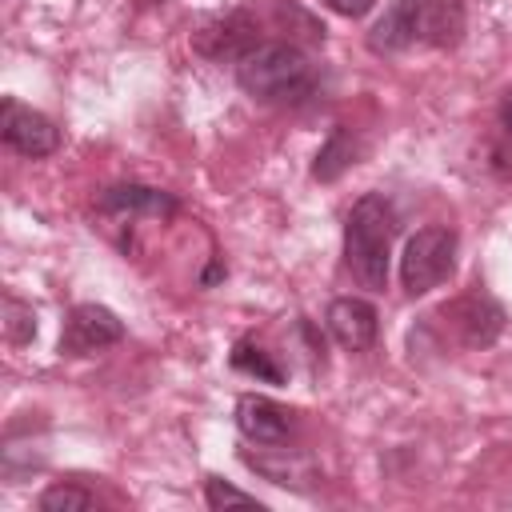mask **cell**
<instances>
[{
  "label": "cell",
  "instance_id": "obj_1",
  "mask_svg": "<svg viewBox=\"0 0 512 512\" xmlns=\"http://www.w3.org/2000/svg\"><path fill=\"white\" fill-rule=\"evenodd\" d=\"M396 236V212L380 192H368L352 204L344 224V264L352 280L368 292H380L388 280V256Z\"/></svg>",
  "mask_w": 512,
  "mask_h": 512
},
{
  "label": "cell",
  "instance_id": "obj_2",
  "mask_svg": "<svg viewBox=\"0 0 512 512\" xmlns=\"http://www.w3.org/2000/svg\"><path fill=\"white\" fill-rule=\"evenodd\" d=\"M236 84L264 100V104H288V100H304L312 88V68L304 60V52L296 44H256L236 60Z\"/></svg>",
  "mask_w": 512,
  "mask_h": 512
},
{
  "label": "cell",
  "instance_id": "obj_3",
  "mask_svg": "<svg viewBox=\"0 0 512 512\" xmlns=\"http://www.w3.org/2000/svg\"><path fill=\"white\" fill-rule=\"evenodd\" d=\"M452 264H456V232L444 228V224H428L420 228L408 244H404V256H400V284L408 296H424L432 292L440 280L452 276Z\"/></svg>",
  "mask_w": 512,
  "mask_h": 512
},
{
  "label": "cell",
  "instance_id": "obj_4",
  "mask_svg": "<svg viewBox=\"0 0 512 512\" xmlns=\"http://www.w3.org/2000/svg\"><path fill=\"white\" fill-rule=\"evenodd\" d=\"M0 132H4V144H8L12 152L32 156V160L52 156V152L60 148V128H56L44 112L24 108V104H16V100H4V108H0Z\"/></svg>",
  "mask_w": 512,
  "mask_h": 512
},
{
  "label": "cell",
  "instance_id": "obj_5",
  "mask_svg": "<svg viewBox=\"0 0 512 512\" xmlns=\"http://www.w3.org/2000/svg\"><path fill=\"white\" fill-rule=\"evenodd\" d=\"M120 336H124V324L116 320V312H108L104 304H76L64 320L60 352L64 356H92V352L116 344Z\"/></svg>",
  "mask_w": 512,
  "mask_h": 512
},
{
  "label": "cell",
  "instance_id": "obj_6",
  "mask_svg": "<svg viewBox=\"0 0 512 512\" xmlns=\"http://www.w3.org/2000/svg\"><path fill=\"white\" fill-rule=\"evenodd\" d=\"M192 44H196V52H204V56H212V60H240L248 48H256L260 40H256V20L248 16V12H228V16H216V20H208L196 36H192Z\"/></svg>",
  "mask_w": 512,
  "mask_h": 512
},
{
  "label": "cell",
  "instance_id": "obj_7",
  "mask_svg": "<svg viewBox=\"0 0 512 512\" xmlns=\"http://www.w3.org/2000/svg\"><path fill=\"white\" fill-rule=\"evenodd\" d=\"M328 332L348 348V352H364L376 344L380 332V316L368 300L360 296H340L328 304Z\"/></svg>",
  "mask_w": 512,
  "mask_h": 512
},
{
  "label": "cell",
  "instance_id": "obj_8",
  "mask_svg": "<svg viewBox=\"0 0 512 512\" xmlns=\"http://www.w3.org/2000/svg\"><path fill=\"white\" fill-rule=\"evenodd\" d=\"M444 316H452V328H456V336H460L468 348H484V344H492V340L500 336V328H504V312H500V304L488 300V296H480V292L456 300L452 308H444Z\"/></svg>",
  "mask_w": 512,
  "mask_h": 512
},
{
  "label": "cell",
  "instance_id": "obj_9",
  "mask_svg": "<svg viewBox=\"0 0 512 512\" xmlns=\"http://www.w3.org/2000/svg\"><path fill=\"white\" fill-rule=\"evenodd\" d=\"M236 428L256 444H284L292 432V412L268 396H240L236 400Z\"/></svg>",
  "mask_w": 512,
  "mask_h": 512
},
{
  "label": "cell",
  "instance_id": "obj_10",
  "mask_svg": "<svg viewBox=\"0 0 512 512\" xmlns=\"http://www.w3.org/2000/svg\"><path fill=\"white\" fill-rule=\"evenodd\" d=\"M464 0H416V40L432 48H456L464 40Z\"/></svg>",
  "mask_w": 512,
  "mask_h": 512
},
{
  "label": "cell",
  "instance_id": "obj_11",
  "mask_svg": "<svg viewBox=\"0 0 512 512\" xmlns=\"http://www.w3.org/2000/svg\"><path fill=\"white\" fill-rule=\"evenodd\" d=\"M100 208L104 212H120V216H132V212H148V216H172L176 212V200L160 188H144V184H116L100 196Z\"/></svg>",
  "mask_w": 512,
  "mask_h": 512
},
{
  "label": "cell",
  "instance_id": "obj_12",
  "mask_svg": "<svg viewBox=\"0 0 512 512\" xmlns=\"http://www.w3.org/2000/svg\"><path fill=\"white\" fill-rule=\"evenodd\" d=\"M368 44L376 52H404L416 44V0H392V8L376 20Z\"/></svg>",
  "mask_w": 512,
  "mask_h": 512
},
{
  "label": "cell",
  "instance_id": "obj_13",
  "mask_svg": "<svg viewBox=\"0 0 512 512\" xmlns=\"http://www.w3.org/2000/svg\"><path fill=\"white\" fill-rule=\"evenodd\" d=\"M356 140H352V132L348 128H332V136L324 140V148L316 152V164H312V176L316 180H336L344 168H352L356 164Z\"/></svg>",
  "mask_w": 512,
  "mask_h": 512
},
{
  "label": "cell",
  "instance_id": "obj_14",
  "mask_svg": "<svg viewBox=\"0 0 512 512\" xmlns=\"http://www.w3.org/2000/svg\"><path fill=\"white\" fill-rule=\"evenodd\" d=\"M232 368H240V372H248V376H256V380H268V384H280V380H284V372L268 360V352H260V348L248 344V340H240V344L232 348Z\"/></svg>",
  "mask_w": 512,
  "mask_h": 512
},
{
  "label": "cell",
  "instance_id": "obj_15",
  "mask_svg": "<svg viewBox=\"0 0 512 512\" xmlns=\"http://www.w3.org/2000/svg\"><path fill=\"white\" fill-rule=\"evenodd\" d=\"M96 496L80 484H52L44 496H40V512H84L92 508Z\"/></svg>",
  "mask_w": 512,
  "mask_h": 512
},
{
  "label": "cell",
  "instance_id": "obj_16",
  "mask_svg": "<svg viewBox=\"0 0 512 512\" xmlns=\"http://www.w3.org/2000/svg\"><path fill=\"white\" fill-rule=\"evenodd\" d=\"M4 332H8L12 344H28V340L36 336V316H32V308L20 304L16 296L4 300Z\"/></svg>",
  "mask_w": 512,
  "mask_h": 512
},
{
  "label": "cell",
  "instance_id": "obj_17",
  "mask_svg": "<svg viewBox=\"0 0 512 512\" xmlns=\"http://www.w3.org/2000/svg\"><path fill=\"white\" fill-rule=\"evenodd\" d=\"M204 500H208V508H228V504L252 508V504H260L252 492H240V488H232V484H224V480H208V484H204Z\"/></svg>",
  "mask_w": 512,
  "mask_h": 512
},
{
  "label": "cell",
  "instance_id": "obj_18",
  "mask_svg": "<svg viewBox=\"0 0 512 512\" xmlns=\"http://www.w3.org/2000/svg\"><path fill=\"white\" fill-rule=\"evenodd\" d=\"M496 160L504 168L512 164V92H504V100H500V144H496Z\"/></svg>",
  "mask_w": 512,
  "mask_h": 512
},
{
  "label": "cell",
  "instance_id": "obj_19",
  "mask_svg": "<svg viewBox=\"0 0 512 512\" xmlns=\"http://www.w3.org/2000/svg\"><path fill=\"white\" fill-rule=\"evenodd\" d=\"M324 4H328L336 16H348V20H356V16H364V12H368L376 0H324Z\"/></svg>",
  "mask_w": 512,
  "mask_h": 512
},
{
  "label": "cell",
  "instance_id": "obj_20",
  "mask_svg": "<svg viewBox=\"0 0 512 512\" xmlns=\"http://www.w3.org/2000/svg\"><path fill=\"white\" fill-rule=\"evenodd\" d=\"M144 4H164V0H144Z\"/></svg>",
  "mask_w": 512,
  "mask_h": 512
}]
</instances>
